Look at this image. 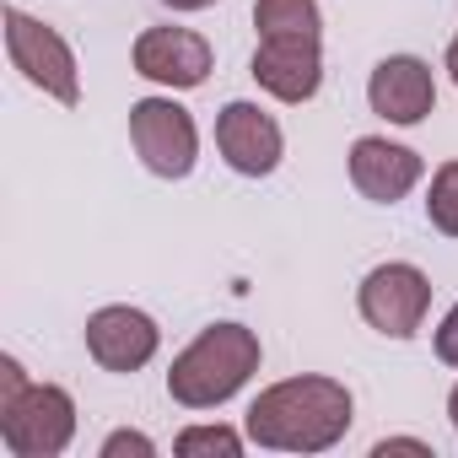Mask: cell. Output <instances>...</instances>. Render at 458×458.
Segmentation results:
<instances>
[{"mask_svg":"<svg viewBox=\"0 0 458 458\" xmlns=\"http://www.w3.org/2000/svg\"><path fill=\"white\" fill-rule=\"evenodd\" d=\"M0 442L12 458H60L76 442V399L60 383H28L0 404Z\"/></svg>","mask_w":458,"mask_h":458,"instance_id":"3957f363","label":"cell"},{"mask_svg":"<svg viewBox=\"0 0 458 458\" xmlns=\"http://www.w3.org/2000/svg\"><path fill=\"white\" fill-rule=\"evenodd\" d=\"M356 313L383 340H415L420 324H426V313H431V276L420 265H410V259H388V265H377V270L361 276Z\"/></svg>","mask_w":458,"mask_h":458,"instance_id":"5b68a950","label":"cell"},{"mask_svg":"<svg viewBox=\"0 0 458 458\" xmlns=\"http://www.w3.org/2000/svg\"><path fill=\"white\" fill-rule=\"evenodd\" d=\"M265 345L249 324H210L199 329L167 367V399L183 410H221L259 372Z\"/></svg>","mask_w":458,"mask_h":458,"instance_id":"7a4b0ae2","label":"cell"},{"mask_svg":"<svg viewBox=\"0 0 458 458\" xmlns=\"http://www.w3.org/2000/svg\"><path fill=\"white\" fill-rule=\"evenodd\" d=\"M442 65H447V76H453V87H458V38L447 44V60H442Z\"/></svg>","mask_w":458,"mask_h":458,"instance_id":"44dd1931","label":"cell"},{"mask_svg":"<svg viewBox=\"0 0 458 458\" xmlns=\"http://www.w3.org/2000/svg\"><path fill=\"white\" fill-rule=\"evenodd\" d=\"M351 420H356L351 388L340 377H324V372L270 383L243 415L249 442L270 447V453H329L335 442H345Z\"/></svg>","mask_w":458,"mask_h":458,"instance_id":"6da1fadb","label":"cell"},{"mask_svg":"<svg viewBox=\"0 0 458 458\" xmlns=\"http://www.w3.org/2000/svg\"><path fill=\"white\" fill-rule=\"evenodd\" d=\"M447 420H453V431H458V383H453V394H447Z\"/></svg>","mask_w":458,"mask_h":458,"instance_id":"7402d4cb","label":"cell"},{"mask_svg":"<svg viewBox=\"0 0 458 458\" xmlns=\"http://www.w3.org/2000/svg\"><path fill=\"white\" fill-rule=\"evenodd\" d=\"M243 442H249V431H233V426H189V431H178V442H173V453L178 458H205V453H221V458H243Z\"/></svg>","mask_w":458,"mask_h":458,"instance_id":"5bb4252c","label":"cell"},{"mask_svg":"<svg viewBox=\"0 0 458 458\" xmlns=\"http://www.w3.org/2000/svg\"><path fill=\"white\" fill-rule=\"evenodd\" d=\"M6 55L12 65L22 71L28 87H38L44 98H55L60 108H76L81 103V65H76V49L65 44V33H55L49 22L6 6Z\"/></svg>","mask_w":458,"mask_h":458,"instance_id":"277c9868","label":"cell"},{"mask_svg":"<svg viewBox=\"0 0 458 458\" xmlns=\"http://www.w3.org/2000/svg\"><path fill=\"white\" fill-rule=\"evenodd\" d=\"M367 108L399 130L426 124V114L437 108V76L420 55H388L372 65L367 76Z\"/></svg>","mask_w":458,"mask_h":458,"instance_id":"8fae6325","label":"cell"},{"mask_svg":"<svg viewBox=\"0 0 458 458\" xmlns=\"http://www.w3.org/2000/svg\"><path fill=\"white\" fill-rule=\"evenodd\" d=\"M426 221L442 238H458V162H442L426 189Z\"/></svg>","mask_w":458,"mask_h":458,"instance_id":"9a60e30c","label":"cell"},{"mask_svg":"<svg viewBox=\"0 0 458 458\" xmlns=\"http://www.w3.org/2000/svg\"><path fill=\"white\" fill-rule=\"evenodd\" d=\"M249 76L276 103H313L324 87V38H259Z\"/></svg>","mask_w":458,"mask_h":458,"instance_id":"30bf717a","label":"cell"},{"mask_svg":"<svg viewBox=\"0 0 458 458\" xmlns=\"http://www.w3.org/2000/svg\"><path fill=\"white\" fill-rule=\"evenodd\" d=\"M162 351V329L151 313L130 308V302H114V308H98L87 318V356L103 367V372H140L151 356Z\"/></svg>","mask_w":458,"mask_h":458,"instance_id":"9c48e42d","label":"cell"},{"mask_svg":"<svg viewBox=\"0 0 458 458\" xmlns=\"http://www.w3.org/2000/svg\"><path fill=\"white\" fill-rule=\"evenodd\" d=\"M98 453L103 458H157V442L146 431H108Z\"/></svg>","mask_w":458,"mask_h":458,"instance_id":"2e32d148","label":"cell"},{"mask_svg":"<svg viewBox=\"0 0 458 458\" xmlns=\"http://www.w3.org/2000/svg\"><path fill=\"white\" fill-rule=\"evenodd\" d=\"M162 6H167V12H210L216 0H162Z\"/></svg>","mask_w":458,"mask_h":458,"instance_id":"ffe728a7","label":"cell"},{"mask_svg":"<svg viewBox=\"0 0 458 458\" xmlns=\"http://www.w3.org/2000/svg\"><path fill=\"white\" fill-rule=\"evenodd\" d=\"M259 38H324L318 0H254Z\"/></svg>","mask_w":458,"mask_h":458,"instance_id":"4fadbf2b","label":"cell"},{"mask_svg":"<svg viewBox=\"0 0 458 458\" xmlns=\"http://www.w3.org/2000/svg\"><path fill=\"white\" fill-rule=\"evenodd\" d=\"M28 383H33V377L22 372V361H17V356H0V404H12Z\"/></svg>","mask_w":458,"mask_h":458,"instance_id":"ac0fdd59","label":"cell"},{"mask_svg":"<svg viewBox=\"0 0 458 458\" xmlns=\"http://www.w3.org/2000/svg\"><path fill=\"white\" fill-rule=\"evenodd\" d=\"M372 453H377V458H383V453H426V458H431V442H420V437H383Z\"/></svg>","mask_w":458,"mask_h":458,"instance_id":"d6986e66","label":"cell"},{"mask_svg":"<svg viewBox=\"0 0 458 458\" xmlns=\"http://www.w3.org/2000/svg\"><path fill=\"white\" fill-rule=\"evenodd\" d=\"M216 151L238 178H270L286 157V130L259 103H226L216 114Z\"/></svg>","mask_w":458,"mask_h":458,"instance_id":"52a82bcc","label":"cell"},{"mask_svg":"<svg viewBox=\"0 0 458 458\" xmlns=\"http://www.w3.org/2000/svg\"><path fill=\"white\" fill-rule=\"evenodd\" d=\"M130 146L140 157L146 173L157 178H189L194 162H199V130H194V114L173 98H140L130 103Z\"/></svg>","mask_w":458,"mask_h":458,"instance_id":"8992f818","label":"cell"},{"mask_svg":"<svg viewBox=\"0 0 458 458\" xmlns=\"http://www.w3.org/2000/svg\"><path fill=\"white\" fill-rule=\"evenodd\" d=\"M130 60H135V76H146V81H157L167 92L205 87L210 81V65H216L210 44L199 33H189V28H146L135 38Z\"/></svg>","mask_w":458,"mask_h":458,"instance_id":"ba28073f","label":"cell"},{"mask_svg":"<svg viewBox=\"0 0 458 458\" xmlns=\"http://www.w3.org/2000/svg\"><path fill=\"white\" fill-rule=\"evenodd\" d=\"M437 361L442 367H458V302L442 313V324H437Z\"/></svg>","mask_w":458,"mask_h":458,"instance_id":"e0dca14e","label":"cell"},{"mask_svg":"<svg viewBox=\"0 0 458 458\" xmlns=\"http://www.w3.org/2000/svg\"><path fill=\"white\" fill-rule=\"evenodd\" d=\"M345 167H351L356 194L372 199V205H399V199L426 178L420 151H410V146H399V140H388V135H361V140H351Z\"/></svg>","mask_w":458,"mask_h":458,"instance_id":"7c38bea8","label":"cell"}]
</instances>
